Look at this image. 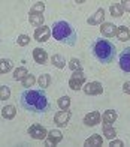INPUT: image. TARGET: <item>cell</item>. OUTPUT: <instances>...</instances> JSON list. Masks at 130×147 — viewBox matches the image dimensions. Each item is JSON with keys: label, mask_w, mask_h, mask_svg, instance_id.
Segmentation results:
<instances>
[{"label": "cell", "mask_w": 130, "mask_h": 147, "mask_svg": "<svg viewBox=\"0 0 130 147\" xmlns=\"http://www.w3.org/2000/svg\"><path fill=\"white\" fill-rule=\"evenodd\" d=\"M84 122H85L87 126H94L100 122V113L99 111H91L88 113V114L85 116V119H84Z\"/></svg>", "instance_id": "obj_11"}, {"label": "cell", "mask_w": 130, "mask_h": 147, "mask_svg": "<svg viewBox=\"0 0 130 147\" xmlns=\"http://www.w3.org/2000/svg\"><path fill=\"white\" fill-rule=\"evenodd\" d=\"M33 57H35V62H37L39 65H43V63H47L48 54H47V51L42 50V48H35Z\"/></svg>", "instance_id": "obj_12"}, {"label": "cell", "mask_w": 130, "mask_h": 147, "mask_svg": "<svg viewBox=\"0 0 130 147\" xmlns=\"http://www.w3.org/2000/svg\"><path fill=\"white\" fill-rule=\"evenodd\" d=\"M111 146H112V147H120V146H123V141L117 140V141H112V143H111Z\"/></svg>", "instance_id": "obj_32"}, {"label": "cell", "mask_w": 130, "mask_h": 147, "mask_svg": "<svg viewBox=\"0 0 130 147\" xmlns=\"http://www.w3.org/2000/svg\"><path fill=\"white\" fill-rule=\"evenodd\" d=\"M69 66H70V69H73V71H81L82 69V65H81V62L78 59H72V60H70Z\"/></svg>", "instance_id": "obj_28"}, {"label": "cell", "mask_w": 130, "mask_h": 147, "mask_svg": "<svg viewBox=\"0 0 130 147\" xmlns=\"http://www.w3.org/2000/svg\"><path fill=\"white\" fill-rule=\"evenodd\" d=\"M111 15L112 17H121L123 15V6H120L118 3L111 5Z\"/></svg>", "instance_id": "obj_22"}, {"label": "cell", "mask_w": 130, "mask_h": 147, "mask_svg": "<svg viewBox=\"0 0 130 147\" xmlns=\"http://www.w3.org/2000/svg\"><path fill=\"white\" fill-rule=\"evenodd\" d=\"M49 29L47 27V26H41V27H37L35 30V39L37 42H45V41H48V38H49Z\"/></svg>", "instance_id": "obj_7"}, {"label": "cell", "mask_w": 130, "mask_h": 147, "mask_svg": "<svg viewBox=\"0 0 130 147\" xmlns=\"http://www.w3.org/2000/svg\"><path fill=\"white\" fill-rule=\"evenodd\" d=\"M0 98H2L3 101L9 99L11 98V89L6 87V86H2V87H0Z\"/></svg>", "instance_id": "obj_27"}, {"label": "cell", "mask_w": 130, "mask_h": 147, "mask_svg": "<svg viewBox=\"0 0 130 147\" xmlns=\"http://www.w3.org/2000/svg\"><path fill=\"white\" fill-rule=\"evenodd\" d=\"M57 143L54 141V140L53 138H47V146H55Z\"/></svg>", "instance_id": "obj_33"}, {"label": "cell", "mask_w": 130, "mask_h": 147, "mask_svg": "<svg viewBox=\"0 0 130 147\" xmlns=\"http://www.w3.org/2000/svg\"><path fill=\"white\" fill-rule=\"evenodd\" d=\"M49 138H53L55 143H58V141H60V140L63 138V135H61V132H60V131H55V129H54V131H51V132H49Z\"/></svg>", "instance_id": "obj_30"}, {"label": "cell", "mask_w": 130, "mask_h": 147, "mask_svg": "<svg viewBox=\"0 0 130 147\" xmlns=\"http://www.w3.org/2000/svg\"><path fill=\"white\" fill-rule=\"evenodd\" d=\"M29 134L31 138L35 140H43L45 137H47V131H45V128H42L41 125H33L29 128Z\"/></svg>", "instance_id": "obj_6"}, {"label": "cell", "mask_w": 130, "mask_h": 147, "mask_svg": "<svg viewBox=\"0 0 130 147\" xmlns=\"http://www.w3.org/2000/svg\"><path fill=\"white\" fill-rule=\"evenodd\" d=\"M15 108L12 105H8V107H5V108L2 110V116L5 119H12V117H15Z\"/></svg>", "instance_id": "obj_18"}, {"label": "cell", "mask_w": 130, "mask_h": 147, "mask_svg": "<svg viewBox=\"0 0 130 147\" xmlns=\"http://www.w3.org/2000/svg\"><path fill=\"white\" fill-rule=\"evenodd\" d=\"M117 120V113L114 110H106L103 114V125H112Z\"/></svg>", "instance_id": "obj_14"}, {"label": "cell", "mask_w": 130, "mask_h": 147, "mask_svg": "<svg viewBox=\"0 0 130 147\" xmlns=\"http://www.w3.org/2000/svg\"><path fill=\"white\" fill-rule=\"evenodd\" d=\"M84 92L87 93V95H100L103 92V87L100 83H88L84 86Z\"/></svg>", "instance_id": "obj_9"}, {"label": "cell", "mask_w": 130, "mask_h": 147, "mask_svg": "<svg viewBox=\"0 0 130 147\" xmlns=\"http://www.w3.org/2000/svg\"><path fill=\"white\" fill-rule=\"evenodd\" d=\"M69 119H70V113L67 110H61V111H58L55 114L54 123L58 125V126H66L67 122H69Z\"/></svg>", "instance_id": "obj_8"}, {"label": "cell", "mask_w": 130, "mask_h": 147, "mask_svg": "<svg viewBox=\"0 0 130 147\" xmlns=\"http://www.w3.org/2000/svg\"><path fill=\"white\" fill-rule=\"evenodd\" d=\"M117 36H118L120 41L126 42V41H129V39H130V30L126 27V26H121V27L117 29Z\"/></svg>", "instance_id": "obj_13"}, {"label": "cell", "mask_w": 130, "mask_h": 147, "mask_svg": "<svg viewBox=\"0 0 130 147\" xmlns=\"http://www.w3.org/2000/svg\"><path fill=\"white\" fill-rule=\"evenodd\" d=\"M100 32H102V35L106 36V38L115 36V35H117V26L112 24V23H105V24L100 27Z\"/></svg>", "instance_id": "obj_10"}, {"label": "cell", "mask_w": 130, "mask_h": 147, "mask_svg": "<svg viewBox=\"0 0 130 147\" xmlns=\"http://www.w3.org/2000/svg\"><path fill=\"white\" fill-rule=\"evenodd\" d=\"M29 20H30V23L33 24V26H42V23H43V15H42V14H30Z\"/></svg>", "instance_id": "obj_19"}, {"label": "cell", "mask_w": 130, "mask_h": 147, "mask_svg": "<svg viewBox=\"0 0 130 147\" xmlns=\"http://www.w3.org/2000/svg\"><path fill=\"white\" fill-rule=\"evenodd\" d=\"M120 68L124 72H130V47L124 48L120 54Z\"/></svg>", "instance_id": "obj_5"}, {"label": "cell", "mask_w": 130, "mask_h": 147, "mask_svg": "<svg viewBox=\"0 0 130 147\" xmlns=\"http://www.w3.org/2000/svg\"><path fill=\"white\" fill-rule=\"evenodd\" d=\"M37 81H39V86H41L42 89H45V87H48V86H49L51 77L48 75V74H43V75H41V78H39Z\"/></svg>", "instance_id": "obj_21"}, {"label": "cell", "mask_w": 130, "mask_h": 147, "mask_svg": "<svg viewBox=\"0 0 130 147\" xmlns=\"http://www.w3.org/2000/svg\"><path fill=\"white\" fill-rule=\"evenodd\" d=\"M27 75H29V74H27V69H25V68H18V69H15L14 80H24Z\"/></svg>", "instance_id": "obj_24"}, {"label": "cell", "mask_w": 130, "mask_h": 147, "mask_svg": "<svg viewBox=\"0 0 130 147\" xmlns=\"http://www.w3.org/2000/svg\"><path fill=\"white\" fill-rule=\"evenodd\" d=\"M19 105L29 113L45 114L51 110V102L43 89L39 90H25L19 96Z\"/></svg>", "instance_id": "obj_1"}, {"label": "cell", "mask_w": 130, "mask_h": 147, "mask_svg": "<svg viewBox=\"0 0 130 147\" xmlns=\"http://www.w3.org/2000/svg\"><path fill=\"white\" fill-rule=\"evenodd\" d=\"M84 81H85V75H84V72L82 71H75L72 74V77H70L69 86H70V89H73V90H79L82 87Z\"/></svg>", "instance_id": "obj_4"}, {"label": "cell", "mask_w": 130, "mask_h": 147, "mask_svg": "<svg viewBox=\"0 0 130 147\" xmlns=\"http://www.w3.org/2000/svg\"><path fill=\"white\" fill-rule=\"evenodd\" d=\"M58 107H60L61 110H67L70 107V98L69 96H63L58 99Z\"/></svg>", "instance_id": "obj_25"}, {"label": "cell", "mask_w": 130, "mask_h": 147, "mask_svg": "<svg viewBox=\"0 0 130 147\" xmlns=\"http://www.w3.org/2000/svg\"><path fill=\"white\" fill-rule=\"evenodd\" d=\"M51 60H53V65L55 66V68H58V69L64 68V65H66V62H64V57H63L61 54H54Z\"/></svg>", "instance_id": "obj_17"}, {"label": "cell", "mask_w": 130, "mask_h": 147, "mask_svg": "<svg viewBox=\"0 0 130 147\" xmlns=\"http://www.w3.org/2000/svg\"><path fill=\"white\" fill-rule=\"evenodd\" d=\"M123 8L127 9V11H130V2H124V3H123Z\"/></svg>", "instance_id": "obj_35"}, {"label": "cell", "mask_w": 130, "mask_h": 147, "mask_svg": "<svg viewBox=\"0 0 130 147\" xmlns=\"http://www.w3.org/2000/svg\"><path fill=\"white\" fill-rule=\"evenodd\" d=\"M43 9H45V5L42 2H37V3L33 5V8L30 9V14H42Z\"/></svg>", "instance_id": "obj_26"}, {"label": "cell", "mask_w": 130, "mask_h": 147, "mask_svg": "<svg viewBox=\"0 0 130 147\" xmlns=\"http://www.w3.org/2000/svg\"><path fill=\"white\" fill-rule=\"evenodd\" d=\"M12 66H14V62H12L11 59H3L2 62H0V72L2 74L9 72L12 69Z\"/></svg>", "instance_id": "obj_16"}, {"label": "cell", "mask_w": 130, "mask_h": 147, "mask_svg": "<svg viewBox=\"0 0 130 147\" xmlns=\"http://www.w3.org/2000/svg\"><path fill=\"white\" fill-rule=\"evenodd\" d=\"M53 36L55 41L66 44V45H75L76 44V30L70 23L67 21H57L53 26Z\"/></svg>", "instance_id": "obj_3"}, {"label": "cell", "mask_w": 130, "mask_h": 147, "mask_svg": "<svg viewBox=\"0 0 130 147\" xmlns=\"http://www.w3.org/2000/svg\"><path fill=\"white\" fill-rule=\"evenodd\" d=\"M18 45H29V42H30V38L29 36H25V35H21L18 38Z\"/></svg>", "instance_id": "obj_31"}, {"label": "cell", "mask_w": 130, "mask_h": 147, "mask_svg": "<svg viewBox=\"0 0 130 147\" xmlns=\"http://www.w3.org/2000/svg\"><path fill=\"white\" fill-rule=\"evenodd\" d=\"M123 89H124L126 93H130V81H127V83L124 84V87H123Z\"/></svg>", "instance_id": "obj_34"}, {"label": "cell", "mask_w": 130, "mask_h": 147, "mask_svg": "<svg viewBox=\"0 0 130 147\" xmlns=\"http://www.w3.org/2000/svg\"><path fill=\"white\" fill-rule=\"evenodd\" d=\"M85 146H102V137H99V135L90 137L85 141Z\"/></svg>", "instance_id": "obj_20"}, {"label": "cell", "mask_w": 130, "mask_h": 147, "mask_svg": "<svg viewBox=\"0 0 130 147\" xmlns=\"http://www.w3.org/2000/svg\"><path fill=\"white\" fill-rule=\"evenodd\" d=\"M93 54L100 63L109 65L114 62V59L117 56V47L108 39L100 38L97 41H94L93 44Z\"/></svg>", "instance_id": "obj_2"}, {"label": "cell", "mask_w": 130, "mask_h": 147, "mask_svg": "<svg viewBox=\"0 0 130 147\" xmlns=\"http://www.w3.org/2000/svg\"><path fill=\"white\" fill-rule=\"evenodd\" d=\"M103 17H105V11H103L102 8L100 9H97V12L93 15V17H90L88 18V24H99L103 21Z\"/></svg>", "instance_id": "obj_15"}, {"label": "cell", "mask_w": 130, "mask_h": 147, "mask_svg": "<svg viewBox=\"0 0 130 147\" xmlns=\"http://www.w3.org/2000/svg\"><path fill=\"white\" fill-rule=\"evenodd\" d=\"M103 134L106 135V138H114L117 135V131L111 128V125H103Z\"/></svg>", "instance_id": "obj_23"}, {"label": "cell", "mask_w": 130, "mask_h": 147, "mask_svg": "<svg viewBox=\"0 0 130 147\" xmlns=\"http://www.w3.org/2000/svg\"><path fill=\"white\" fill-rule=\"evenodd\" d=\"M35 81H36V80H35V75H30V74H29V75L23 80V86H25V87H30V86L35 84Z\"/></svg>", "instance_id": "obj_29"}]
</instances>
